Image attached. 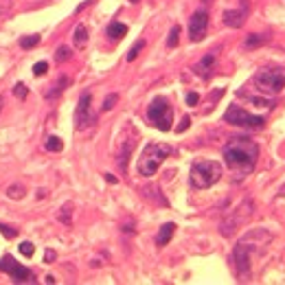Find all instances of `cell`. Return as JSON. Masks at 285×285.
Masks as SVG:
<instances>
[{"label":"cell","instance_id":"cell-1","mask_svg":"<svg viewBox=\"0 0 285 285\" xmlns=\"http://www.w3.org/2000/svg\"><path fill=\"white\" fill-rule=\"evenodd\" d=\"M259 160V145L253 138L233 136L224 147V162L235 180H244L253 174Z\"/></svg>","mask_w":285,"mask_h":285},{"label":"cell","instance_id":"cell-2","mask_svg":"<svg viewBox=\"0 0 285 285\" xmlns=\"http://www.w3.org/2000/svg\"><path fill=\"white\" fill-rule=\"evenodd\" d=\"M272 241V233L266 228H254L250 233H246L233 248V268H235V274L239 281H248L250 276V266H253V259L254 254H261L263 248Z\"/></svg>","mask_w":285,"mask_h":285},{"label":"cell","instance_id":"cell-3","mask_svg":"<svg viewBox=\"0 0 285 285\" xmlns=\"http://www.w3.org/2000/svg\"><path fill=\"white\" fill-rule=\"evenodd\" d=\"M171 154H174V149H171V145H167V142H149L147 147L141 152V156H138V174L145 175V178H152L158 171V167H160Z\"/></svg>","mask_w":285,"mask_h":285},{"label":"cell","instance_id":"cell-4","mask_svg":"<svg viewBox=\"0 0 285 285\" xmlns=\"http://www.w3.org/2000/svg\"><path fill=\"white\" fill-rule=\"evenodd\" d=\"M224 175V169L217 160H200L191 167V184L193 189H208L217 184Z\"/></svg>","mask_w":285,"mask_h":285},{"label":"cell","instance_id":"cell-5","mask_svg":"<svg viewBox=\"0 0 285 285\" xmlns=\"http://www.w3.org/2000/svg\"><path fill=\"white\" fill-rule=\"evenodd\" d=\"M254 88L266 95H279L285 88V66H268L254 75Z\"/></svg>","mask_w":285,"mask_h":285},{"label":"cell","instance_id":"cell-6","mask_svg":"<svg viewBox=\"0 0 285 285\" xmlns=\"http://www.w3.org/2000/svg\"><path fill=\"white\" fill-rule=\"evenodd\" d=\"M147 119L152 121L154 127H158L160 132H169L171 121H174V110H171L169 101L165 97H156L147 108Z\"/></svg>","mask_w":285,"mask_h":285},{"label":"cell","instance_id":"cell-7","mask_svg":"<svg viewBox=\"0 0 285 285\" xmlns=\"http://www.w3.org/2000/svg\"><path fill=\"white\" fill-rule=\"evenodd\" d=\"M224 121L228 125H237V127H248V129H257V127H263L266 125V119L259 114H250V112H246L241 106H237V103H233V106H228V110H226L224 114Z\"/></svg>","mask_w":285,"mask_h":285},{"label":"cell","instance_id":"cell-8","mask_svg":"<svg viewBox=\"0 0 285 285\" xmlns=\"http://www.w3.org/2000/svg\"><path fill=\"white\" fill-rule=\"evenodd\" d=\"M253 208H254L253 200H244V202H241L239 206L235 208V211L220 224V233L224 235V237H233L235 230L239 228L241 224H246V222H248V217L253 215Z\"/></svg>","mask_w":285,"mask_h":285},{"label":"cell","instance_id":"cell-9","mask_svg":"<svg viewBox=\"0 0 285 285\" xmlns=\"http://www.w3.org/2000/svg\"><path fill=\"white\" fill-rule=\"evenodd\" d=\"M0 272H5L14 279V283H35V274L29 268H24L22 263H18L11 254H5L0 259Z\"/></svg>","mask_w":285,"mask_h":285},{"label":"cell","instance_id":"cell-10","mask_svg":"<svg viewBox=\"0 0 285 285\" xmlns=\"http://www.w3.org/2000/svg\"><path fill=\"white\" fill-rule=\"evenodd\" d=\"M90 101H92L90 92H83L81 97H79L77 110H75V127H77L79 132H86V129L92 127V125H95V121H97L95 112H92V103Z\"/></svg>","mask_w":285,"mask_h":285},{"label":"cell","instance_id":"cell-11","mask_svg":"<svg viewBox=\"0 0 285 285\" xmlns=\"http://www.w3.org/2000/svg\"><path fill=\"white\" fill-rule=\"evenodd\" d=\"M206 29H208V14L204 9L195 11L189 20V37L191 42H202L206 37Z\"/></svg>","mask_w":285,"mask_h":285},{"label":"cell","instance_id":"cell-12","mask_svg":"<svg viewBox=\"0 0 285 285\" xmlns=\"http://www.w3.org/2000/svg\"><path fill=\"white\" fill-rule=\"evenodd\" d=\"M246 18H248V0L241 2V9H228L224 11V24L230 29H239L244 27Z\"/></svg>","mask_w":285,"mask_h":285},{"label":"cell","instance_id":"cell-13","mask_svg":"<svg viewBox=\"0 0 285 285\" xmlns=\"http://www.w3.org/2000/svg\"><path fill=\"white\" fill-rule=\"evenodd\" d=\"M215 62H217V51L206 53V55H204L202 60L193 66V73L198 75V77H202V79H211L213 68H215Z\"/></svg>","mask_w":285,"mask_h":285},{"label":"cell","instance_id":"cell-14","mask_svg":"<svg viewBox=\"0 0 285 285\" xmlns=\"http://www.w3.org/2000/svg\"><path fill=\"white\" fill-rule=\"evenodd\" d=\"M270 37H272V33H268V31H257V33H248V37H246V42H244V48L246 51H254V48H259V46H263L266 42H270Z\"/></svg>","mask_w":285,"mask_h":285},{"label":"cell","instance_id":"cell-15","mask_svg":"<svg viewBox=\"0 0 285 285\" xmlns=\"http://www.w3.org/2000/svg\"><path fill=\"white\" fill-rule=\"evenodd\" d=\"M141 193H142V198L152 200L154 204H160V206L169 208V202H167V198L162 195V191H160L158 187H142V189H141Z\"/></svg>","mask_w":285,"mask_h":285},{"label":"cell","instance_id":"cell-16","mask_svg":"<svg viewBox=\"0 0 285 285\" xmlns=\"http://www.w3.org/2000/svg\"><path fill=\"white\" fill-rule=\"evenodd\" d=\"M174 233H175V224H174V222H167V224H162L160 230H158V235H156V246H158V248H165V246L171 241Z\"/></svg>","mask_w":285,"mask_h":285},{"label":"cell","instance_id":"cell-17","mask_svg":"<svg viewBox=\"0 0 285 285\" xmlns=\"http://www.w3.org/2000/svg\"><path fill=\"white\" fill-rule=\"evenodd\" d=\"M106 35L110 37V40H123L125 35H127V27H125L123 22H112L110 27L106 29Z\"/></svg>","mask_w":285,"mask_h":285},{"label":"cell","instance_id":"cell-18","mask_svg":"<svg viewBox=\"0 0 285 285\" xmlns=\"http://www.w3.org/2000/svg\"><path fill=\"white\" fill-rule=\"evenodd\" d=\"M68 83H70V79L66 77V75H62V77H60V81L55 83V88L46 92V99H55V97H60L62 92L66 90V86H68Z\"/></svg>","mask_w":285,"mask_h":285},{"label":"cell","instance_id":"cell-19","mask_svg":"<svg viewBox=\"0 0 285 285\" xmlns=\"http://www.w3.org/2000/svg\"><path fill=\"white\" fill-rule=\"evenodd\" d=\"M132 149H134V142L132 141H127L125 142V147L121 149V156H119V167L121 169H127V162H129V154H132Z\"/></svg>","mask_w":285,"mask_h":285},{"label":"cell","instance_id":"cell-20","mask_svg":"<svg viewBox=\"0 0 285 285\" xmlns=\"http://www.w3.org/2000/svg\"><path fill=\"white\" fill-rule=\"evenodd\" d=\"M88 40V27L86 24H77V29H75V35H73V42L75 46H83Z\"/></svg>","mask_w":285,"mask_h":285},{"label":"cell","instance_id":"cell-21","mask_svg":"<svg viewBox=\"0 0 285 285\" xmlns=\"http://www.w3.org/2000/svg\"><path fill=\"white\" fill-rule=\"evenodd\" d=\"M40 40L42 37L37 35V33H33V35H24V37H20V46H22L24 51H29V48H35V46L40 44Z\"/></svg>","mask_w":285,"mask_h":285},{"label":"cell","instance_id":"cell-22","mask_svg":"<svg viewBox=\"0 0 285 285\" xmlns=\"http://www.w3.org/2000/svg\"><path fill=\"white\" fill-rule=\"evenodd\" d=\"M70 217H73V204L66 202L64 206H62V211L57 213V220H60L62 224H70Z\"/></svg>","mask_w":285,"mask_h":285},{"label":"cell","instance_id":"cell-23","mask_svg":"<svg viewBox=\"0 0 285 285\" xmlns=\"http://www.w3.org/2000/svg\"><path fill=\"white\" fill-rule=\"evenodd\" d=\"M46 149H48V152H62V149H64V142H62L60 136H48L46 138Z\"/></svg>","mask_w":285,"mask_h":285},{"label":"cell","instance_id":"cell-24","mask_svg":"<svg viewBox=\"0 0 285 285\" xmlns=\"http://www.w3.org/2000/svg\"><path fill=\"white\" fill-rule=\"evenodd\" d=\"M24 193H27V191H24L22 184H11V187L7 189V195H9L11 200H22Z\"/></svg>","mask_w":285,"mask_h":285},{"label":"cell","instance_id":"cell-25","mask_svg":"<svg viewBox=\"0 0 285 285\" xmlns=\"http://www.w3.org/2000/svg\"><path fill=\"white\" fill-rule=\"evenodd\" d=\"M178 42H180V27L175 24V27L169 31V37H167V46H169V48H175V46H178Z\"/></svg>","mask_w":285,"mask_h":285},{"label":"cell","instance_id":"cell-26","mask_svg":"<svg viewBox=\"0 0 285 285\" xmlns=\"http://www.w3.org/2000/svg\"><path fill=\"white\" fill-rule=\"evenodd\" d=\"M145 48V40H138V42H134V46L129 48V53H127V62H134L138 57V53Z\"/></svg>","mask_w":285,"mask_h":285},{"label":"cell","instance_id":"cell-27","mask_svg":"<svg viewBox=\"0 0 285 285\" xmlns=\"http://www.w3.org/2000/svg\"><path fill=\"white\" fill-rule=\"evenodd\" d=\"M116 101H119V95H116V92H112V95H108V97L103 99V106H101V110H103V112H110L112 108L116 106Z\"/></svg>","mask_w":285,"mask_h":285},{"label":"cell","instance_id":"cell-28","mask_svg":"<svg viewBox=\"0 0 285 285\" xmlns=\"http://www.w3.org/2000/svg\"><path fill=\"white\" fill-rule=\"evenodd\" d=\"M0 233L5 235L7 239H14V237H18V228H11L9 224H2V222H0Z\"/></svg>","mask_w":285,"mask_h":285},{"label":"cell","instance_id":"cell-29","mask_svg":"<svg viewBox=\"0 0 285 285\" xmlns=\"http://www.w3.org/2000/svg\"><path fill=\"white\" fill-rule=\"evenodd\" d=\"M14 95L20 99V101H24V99H27V95H29L27 86H24V83H16V86H14Z\"/></svg>","mask_w":285,"mask_h":285},{"label":"cell","instance_id":"cell-30","mask_svg":"<svg viewBox=\"0 0 285 285\" xmlns=\"http://www.w3.org/2000/svg\"><path fill=\"white\" fill-rule=\"evenodd\" d=\"M33 253H35V246H33L31 241L20 244V254H22V257H33Z\"/></svg>","mask_w":285,"mask_h":285},{"label":"cell","instance_id":"cell-31","mask_svg":"<svg viewBox=\"0 0 285 285\" xmlns=\"http://www.w3.org/2000/svg\"><path fill=\"white\" fill-rule=\"evenodd\" d=\"M70 48L68 46H60V48H57V62H66V60H70Z\"/></svg>","mask_w":285,"mask_h":285},{"label":"cell","instance_id":"cell-32","mask_svg":"<svg viewBox=\"0 0 285 285\" xmlns=\"http://www.w3.org/2000/svg\"><path fill=\"white\" fill-rule=\"evenodd\" d=\"M46 70H48V64H46V62H37V64L33 66V75H37V77H40V75H44Z\"/></svg>","mask_w":285,"mask_h":285},{"label":"cell","instance_id":"cell-33","mask_svg":"<svg viewBox=\"0 0 285 285\" xmlns=\"http://www.w3.org/2000/svg\"><path fill=\"white\" fill-rule=\"evenodd\" d=\"M198 103H200V95H198V92H189V95H187V106L195 108Z\"/></svg>","mask_w":285,"mask_h":285},{"label":"cell","instance_id":"cell-34","mask_svg":"<svg viewBox=\"0 0 285 285\" xmlns=\"http://www.w3.org/2000/svg\"><path fill=\"white\" fill-rule=\"evenodd\" d=\"M189 125H191V119H189V116H184V119L180 121V125L175 127V132H187V129H189Z\"/></svg>","mask_w":285,"mask_h":285},{"label":"cell","instance_id":"cell-35","mask_svg":"<svg viewBox=\"0 0 285 285\" xmlns=\"http://www.w3.org/2000/svg\"><path fill=\"white\" fill-rule=\"evenodd\" d=\"M57 259V254H55V250H44V263H53Z\"/></svg>","mask_w":285,"mask_h":285},{"label":"cell","instance_id":"cell-36","mask_svg":"<svg viewBox=\"0 0 285 285\" xmlns=\"http://www.w3.org/2000/svg\"><path fill=\"white\" fill-rule=\"evenodd\" d=\"M121 228H123L125 233H134V222H132V220H127V224L121 226Z\"/></svg>","mask_w":285,"mask_h":285},{"label":"cell","instance_id":"cell-37","mask_svg":"<svg viewBox=\"0 0 285 285\" xmlns=\"http://www.w3.org/2000/svg\"><path fill=\"white\" fill-rule=\"evenodd\" d=\"M103 178H106V180H108V182H110V184H116V182H119V180H116V178H114V175H112V174H103Z\"/></svg>","mask_w":285,"mask_h":285},{"label":"cell","instance_id":"cell-38","mask_svg":"<svg viewBox=\"0 0 285 285\" xmlns=\"http://www.w3.org/2000/svg\"><path fill=\"white\" fill-rule=\"evenodd\" d=\"M276 198H279V200H281V198H285V184L279 189V193H276Z\"/></svg>","mask_w":285,"mask_h":285},{"label":"cell","instance_id":"cell-39","mask_svg":"<svg viewBox=\"0 0 285 285\" xmlns=\"http://www.w3.org/2000/svg\"><path fill=\"white\" fill-rule=\"evenodd\" d=\"M2 108H5V97L0 95V112H2Z\"/></svg>","mask_w":285,"mask_h":285},{"label":"cell","instance_id":"cell-40","mask_svg":"<svg viewBox=\"0 0 285 285\" xmlns=\"http://www.w3.org/2000/svg\"><path fill=\"white\" fill-rule=\"evenodd\" d=\"M129 2H132V5H138V2H141V0H129Z\"/></svg>","mask_w":285,"mask_h":285}]
</instances>
